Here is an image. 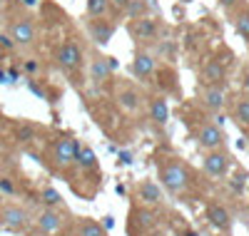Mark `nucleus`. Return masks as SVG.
Instances as JSON below:
<instances>
[{
    "label": "nucleus",
    "mask_w": 249,
    "mask_h": 236,
    "mask_svg": "<svg viewBox=\"0 0 249 236\" xmlns=\"http://www.w3.org/2000/svg\"><path fill=\"white\" fill-rule=\"evenodd\" d=\"M0 189H3V191H8V194H10V191H13V184H10L8 179H0Z\"/></svg>",
    "instance_id": "nucleus-31"
},
{
    "label": "nucleus",
    "mask_w": 249,
    "mask_h": 236,
    "mask_svg": "<svg viewBox=\"0 0 249 236\" xmlns=\"http://www.w3.org/2000/svg\"><path fill=\"white\" fill-rule=\"evenodd\" d=\"M35 137V130L30 124H23V127H18V142H30Z\"/></svg>",
    "instance_id": "nucleus-26"
},
{
    "label": "nucleus",
    "mask_w": 249,
    "mask_h": 236,
    "mask_svg": "<svg viewBox=\"0 0 249 236\" xmlns=\"http://www.w3.org/2000/svg\"><path fill=\"white\" fill-rule=\"evenodd\" d=\"M150 117H152V122H157V124H167V119H170V107H167V102H164L162 97H157V100L150 102Z\"/></svg>",
    "instance_id": "nucleus-20"
},
{
    "label": "nucleus",
    "mask_w": 249,
    "mask_h": 236,
    "mask_svg": "<svg viewBox=\"0 0 249 236\" xmlns=\"http://www.w3.org/2000/svg\"><path fill=\"white\" fill-rule=\"evenodd\" d=\"M232 167V157L224 152V149H214V152H207L204 157V171L214 179H224L227 171Z\"/></svg>",
    "instance_id": "nucleus-6"
},
{
    "label": "nucleus",
    "mask_w": 249,
    "mask_h": 236,
    "mask_svg": "<svg viewBox=\"0 0 249 236\" xmlns=\"http://www.w3.org/2000/svg\"><path fill=\"white\" fill-rule=\"evenodd\" d=\"M75 164L80 169H85V171H92L97 167V157H95V152L88 144H77L75 147Z\"/></svg>",
    "instance_id": "nucleus-18"
},
{
    "label": "nucleus",
    "mask_w": 249,
    "mask_h": 236,
    "mask_svg": "<svg viewBox=\"0 0 249 236\" xmlns=\"http://www.w3.org/2000/svg\"><path fill=\"white\" fill-rule=\"evenodd\" d=\"M239 3H242V0H219V5H222V8H227V10L234 8V5H239Z\"/></svg>",
    "instance_id": "nucleus-28"
},
{
    "label": "nucleus",
    "mask_w": 249,
    "mask_h": 236,
    "mask_svg": "<svg viewBox=\"0 0 249 236\" xmlns=\"http://www.w3.org/2000/svg\"><path fill=\"white\" fill-rule=\"evenodd\" d=\"M130 35H132V40H137V42H150V40H155L157 37V20L155 17H150V15H142V17H137V20H130Z\"/></svg>",
    "instance_id": "nucleus-8"
},
{
    "label": "nucleus",
    "mask_w": 249,
    "mask_h": 236,
    "mask_svg": "<svg viewBox=\"0 0 249 236\" xmlns=\"http://www.w3.org/2000/svg\"><path fill=\"white\" fill-rule=\"evenodd\" d=\"M25 70L28 72H37V62H25Z\"/></svg>",
    "instance_id": "nucleus-32"
},
{
    "label": "nucleus",
    "mask_w": 249,
    "mask_h": 236,
    "mask_svg": "<svg viewBox=\"0 0 249 236\" xmlns=\"http://www.w3.org/2000/svg\"><path fill=\"white\" fill-rule=\"evenodd\" d=\"M77 236H107V234H105V229H102L97 221L82 219V221L77 224Z\"/></svg>",
    "instance_id": "nucleus-21"
},
{
    "label": "nucleus",
    "mask_w": 249,
    "mask_h": 236,
    "mask_svg": "<svg viewBox=\"0 0 249 236\" xmlns=\"http://www.w3.org/2000/svg\"><path fill=\"white\" fill-rule=\"evenodd\" d=\"M40 199H43V204L45 206H50V209H55V206H60L62 204V199H60V194H57V191L55 189H43V194H40Z\"/></svg>",
    "instance_id": "nucleus-25"
},
{
    "label": "nucleus",
    "mask_w": 249,
    "mask_h": 236,
    "mask_svg": "<svg viewBox=\"0 0 249 236\" xmlns=\"http://www.w3.org/2000/svg\"><path fill=\"white\" fill-rule=\"evenodd\" d=\"M224 65L219 60H207L204 62V67L199 72V82H202V87H224Z\"/></svg>",
    "instance_id": "nucleus-9"
},
{
    "label": "nucleus",
    "mask_w": 249,
    "mask_h": 236,
    "mask_svg": "<svg viewBox=\"0 0 249 236\" xmlns=\"http://www.w3.org/2000/svg\"><path fill=\"white\" fill-rule=\"evenodd\" d=\"M0 45H3V48H8V50H10V48H15V45H13V40H10L8 35H0Z\"/></svg>",
    "instance_id": "nucleus-29"
},
{
    "label": "nucleus",
    "mask_w": 249,
    "mask_h": 236,
    "mask_svg": "<svg viewBox=\"0 0 249 236\" xmlns=\"http://www.w3.org/2000/svg\"><path fill=\"white\" fill-rule=\"evenodd\" d=\"M8 37L13 40V45H20V48H30L37 33H35V25L33 20L28 17H20V20H13V23L8 25Z\"/></svg>",
    "instance_id": "nucleus-5"
},
{
    "label": "nucleus",
    "mask_w": 249,
    "mask_h": 236,
    "mask_svg": "<svg viewBox=\"0 0 249 236\" xmlns=\"http://www.w3.org/2000/svg\"><path fill=\"white\" fill-rule=\"evenodd\" d=\"M37 226H40V231H45V234H55V231H60V226H62L60 211L45 206L43 211L37 214Z\"/></svg>",
    "instance_id": "nucleus-16"
},
{
    "label": "nucleus",
    "mask_w": 249,
    "mask_h": 236,
    "mask_svg": "<svg viewBox=\"0 0 249 236\" xmlns=\"http://www.w3.org/2000/svg\"><path fill=\"white\" fill-rule=\"evenodd\" d=\"M232 117L239 127L249 130V97H237L232 104Z\"/></svg>",
    "instance_id": "nucleus-19"
},
{
    "label": "nucleus",
    "mask_w": 249,
    "mask_h": 236,
    "mask_svg": "<svg viewBox=\"0 0 249 236\" xmlns=\"http://www.w3.org/2000/svg\"><path fill=\"white\" fill-rule=\"evenodd\" d=\"M75 147L77 142L70 139V137H57L53 144H50V162L55 169L65 171L75 164Z\"/></svg>",
    "instance_id": "nucleus-2"
},
{
    "label": "nucleus",
    "mask_w": 249,
    "mask_h": 236,
    "mask_svg": "<svg viewBox=\"0 0 249 236\" xmlns=\"http://www.w3.org/2000/svg\"><path fill=\"white\" fill-rule=\"evenodd\" d=\"M107 3H110V10H112V13H122L124 5H127L130 0H107Z\"/></svg>",
    "instance_id": "nucleus-27"
},
{
    "label": "nucleus",
    "mask_w": 249,
    "mask_h": 236,
    "mask_svg": "<svg viewBox=\"0 0 249 236\" xmlns=\"http://www.w3.org/2000/svg\"><path fill=\"white\" fill-rule=\"evenodd\" d=\"M207 219H210V224H212L214 229H219V231H224V234L232 229L230 211H227L222 204H217V202H212L210 206H207Z\"/></svg>",
    "instance_id": "nucleus-11"
},
{
    "label": "nucleus",
    "mask_w": 249,
    "mask_h": 236,
    "mask_svg": "<svg viewBox=\"0 0 249 236\" xmlns=\"http://www.w3.org/2000/svg\"><path fill=\"white\" fill-rule=\"evenodd\" d=\"M160 182L170 194H184L190 186V171L179 162H164L160 167Z\"/></svg>",
    "instance_id": "nucleus-1"
},
{
    "label": "nucleus",
    "mask_w": 249,
    "mask_h": 236,
    "mask_svg": "<svg viewBox=\"0 0 249 236\" xmlns=\"http://www.w3.org/2000/svg\"><path fill=\"white\" fill-rule=\"evenodd\" d=\"M55 60H57V65L65 70L68 75H72V72H77V70L82 67V48L77 45L75 40H65V42L57 48Z\"/></svg>",
    "instance_id": "nucleus-3"
},
{
    "label": "nucleus",
    "mask_w": 249,
    "mask_h": 236,
    "mask_svg": "<svg viewBox=\"0 0 249 236\" xmlns=\"http://www.w3.org/2000/svg\"><path fill=\"white\" fill-rule=\"evenodd\" d=\"M234 30H237L244 40H249V8H244V10L237 13V17H234Z\"/></svg>",
    "instance_id": "nucleus-24"
},
{
    "label": "nucleus",
    "mask_w": 249,
    "mask_h": 236,
    "mask_svg": "<svg viewBox=\"0 0 249 236\" xmlns=\"http://www.w3.org/2000/svg\"><path fill=\"white\" fill-rule=\"evenodd\" d=\"M112 67H115V62L110 57H92L90 60V80L92 82H107L112 77Z\"/></svg>",
    "instance_id": "nucleus-12"
},
{
    "label": "nucleus",
    "mask_w": 249,
    "mask_h": 236,
    "mask_svg": "<svg viewBox=\"0 0 249 236\" xmlns=\"http://www.w3.org/2000/svg\"><path fill=\"white\" fill-rule=\"evenodd\" d=\"M155 67H157V62H155V57H152L150 52H137L135 60H132V72H135L140 80L150 77V75L155 72Z\"/></svg>",
    "instance_id": "nucleus-17"
},
{
    "label": "nucleus",
    "mask_w": 249,
    "mask_h": 236,
    "mask_svg": "<svg viewBox=\"0 0 249 236\" xmlns=\"http://www.w3.org/2000/svg\"><path fill=\"white\" fill-rule=\"evenodd\" d=\"M147 0H130L127 5H124V15H127L130 20H137V17H142V15H147Z\"/></svg>",
    "instance_id": "nucleus-22"
},
{
    "label": "nucleus",
    "mask_w": 249,
    "mask_h": 236,
    "mask_svg": "<svg viewBox=\"0 0 249 236\" xmlns=\"http://www.w3.org/2000/svg\"><path fill=\"white\" fill-rule=\"evenodd\" d=\"M195 142H197V147L204 149V152H214V149H222V147H224L227 135H224L222 127H217V124H212V122H207V124H202L199 130H197Z\"/></svg>",
    "instance_id": "nucleus-4"
},
{
    "label": "nucleus",
    "mask_w": 249,
    "mask_h": 236,
    "mask_svg": "<svg viewBox=\"0 0 249 236\" xmlns=\"http://www.w3.org/2000/svg\"><path fill=\"white\" fill-rule=\"evenodd\" d=\"M112 10H110V3L107 0H88V15L90 17H107Z\"/></svg>",
    "instance_id": "nucleus-23"
},
{
    "label": "nucleus",
    "mask_w": 249,
    "mask_h": 236,
    "mask_svg": "<svg viewBox=\"0 0 249 236\" xmlns=\"http://www.w3.org/2000/svg\"><path fill=\"white\" fill-rule=\"evenodd\" d=\"M137 199H140V204L157 206V204L162 202V191H160V184H155L152 179H144V182L137 186Z\"/></svg>",
    "instance_id": "nucleus-15"
},
{
    "label": "nucleus",
    "mask_w": 249,
    "mask_h": 236,
    "mask_svg": "<svg viewBox=\"0 0 249 236\" xmlns=\"http://www.w3.org/2000/svg\"><path fill=\"white\" fill-rule=\"evenodd\" d=\"M28 211L18 204H5L0 209V224H3L8 231H23L28 226Z\"/></svg>",
    "instance_id": "nucleus-7"
},
{
    "label": "nucleus",
    "mask_w": 249,
    "mask_h": 236,
    "mask_svg": "<svg viewBox=\"0 0 249 236\" xmlns=\"http://www.w3.org/2000/svg\"><path fill=\"white\" fill-rule=\"evenodd\" d=\"M88 33H90V40L97 42V45H107L115 35V25L107 23V17H92L88 23Z\"/></svg>",
    "instance_id": "nucleus-10"
},
{
    "label": "nucleus",
    "mask_w": 249,
    "mask_h": 236,
    "mask_svg": "<svg viewBox=\"0 0 249 236\" xmlns=\"http://www.w3.org/2000/svg\"><path fill=\"white\" fill-rule=\"evenodd\" d=\"M199 102L204 110L210 112H219L224 107V87H202L199 92Z\"/></svg>",
    "instance_id": "nucleus-13"
},
{
    "label": "nucleus",
    "mask_w": 249,
    "mask_h": 236,
    "mask_svg": "<svg viewBox=\"0 0 249 236\" xmlns=\"http://www.w3.org/2000/svg\"><path fill=\"white\" fill-rule=\"evenodd\" d=\"M242 84H244V90L249 92V67H247V70L242 72Z\"/></svg>",
    "instance_id": "nucleus-30"
},
{
    "label": "nucleus",
    "mask_w": 249,
    "mask_h": 236,
    "mask_svg": "<svg viewBox=\"0 0 249 236\" xmlns=\"http://www.w3.org/2000/svg\"><path fill=\"white\" fill-rule=\"evenodd\" d=\"M117 104L124 112H137L142 107V95L135 87H130V84H124V87L117 90Z\"/></svg>",
    "instance_id": "nucleus-14"
}]
</instances>
